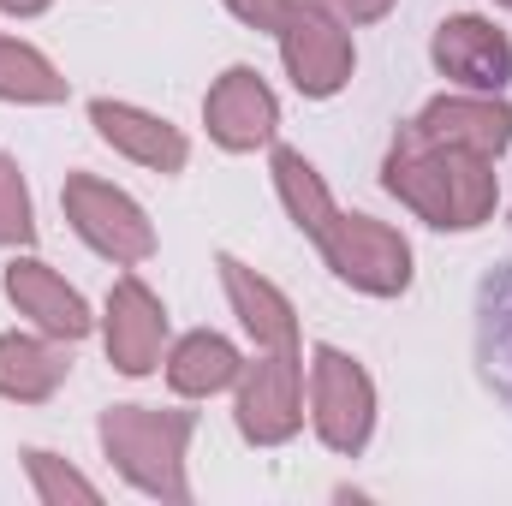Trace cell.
I'll list each match as a JSON object with an SVG mask.
<instances>
[{
    "mask_svg": "<svg viewBox=\"0 0 512 506\" xmlns=\"http://www.w3.org/2000/svg\"><path fill=\"white\" fill-rule=\"evenodd\" d=\"M382 185L429 227L441 233H471L495 215L501 203V185H495V161L471 155V149H453V143H435L423 137L417 120L399 126L393 149L382 161Z\"/></svg>",
    "mask_w": 512,
    "mask_h": 506,
    "instance_id": "1",
    "label": "cell"
},
{
    "mask_svg": "<svg viewBox=\"0 0 512 506\" xmlns=\"http://www.w3.org/2000/svg\"><path fill=\"white\" fill-rule=\"evenodd\" d=\"M102 453L114 471L155 501H191L185 447L197 435V411H155V405H108L102 411Z\"/></svg>",
    "mask_w": 512,
    "mask_h": 506,
    "instance_id": "2",
    "label": "cell"
},
{
    "mask_svg": "<svg viewBox=\"0 0 512 506\" xmlns=\"http://www.w3.org/2000/svg\"><path fill=\"white\" fill-rule=\"evenodd\" d=\"M310 423L322 435L328 453L358 459L370 447L376 429V381L364 376L358 358H346L340 346H316L310 352Z\"/></svg>",
    "mask_w": 512,
    "mask_h": 506,
    "instance_id": "3",
    "label": "cell"
},
{
    "mask_svg": "<svg viewBox=\"0 0 512 506\" xmlns=\"http://www.w3.org/2000/svg\"><path fill=\"white\" fill-rule=\"evenodd\" d=\"M274 36H280V60H286V78L298 84V96L328 102L352 84V66H358L352 36L322 0H292Z\"/></svg>",
    "mask_w": 512,
    "mask_h": 506,
    "instance_id": "4",
    "label": "cell"
},
{
    "mask_svg": "<svg viewBox=\"0 0 512 506\" xmlns=\"http://www.w3.org/2000/svg\"><path fill=\"white\" fill-rule=\"evenodd\" d=\"M60 203H66L72 233H78L96 256H108V262H120V268H137V262L155 256V227H149V215L131 203L126 191H114L108 179L72 173V179L60 185Z\"/></svg>",
    "mask_w": 512,
    "mask_h": 506,
    "instance_id": "5",
    "label": "cell"
},
{
    "mask_svg": "<svg viewBox=\"0 0 512 506\" xmlns=\"http://www.w3.org/2000/svg\"><path fill=\"white\" fill-rule=\"evenodd\" d=\"M316 251L346 286H358L370 298H399L411 286V245L376 215H346L340 209L328 221V233L316 239Z\"/></svg>",
    "mask_w": 512,
    "mask_h": 506,
    "instance_id": "6",
    "label": "cell"
},
{
    "mask_svg": "<svg viewBox=\"0 0 512 506\" xmlns=\"http://www.w3.org/2000/svg\"><path fill=\"white\" fill-rule=\"evenodd\" d=\"M239 435L256 447H280L304 423V358L298 346L256 352V364L239 370Z\"/></svg>",
    "mask_w": 512,
    "mask_h": 506,
    "instance_id": "7",
    "label": "cell"
},
{
    "mask_svg": "<svg viewBox=\"0 0 512 506\" xmlns=\"http://www.w3.org/2000/svg\"><path fill=\"white\" fill-rule=\"evenodd\" d=\"M203 126H209V137H215L221 149L245 155V149L274 143V131H280V102H274V90L262 84L256 66H227V72L215 78V90L203 96Z\"/></svg>",
    "mask_w": 512,
    "mask_h": 506,
    "instance_id": "8",
    "label": "cell"
},
{
    "mask_svg": "<svg viewBox=\"0 0 512 506\" xmlns=\"http://www.w3.org/2000/svg\"><path fill=\"white\" fill-rule=\"evenodd\" d=\"M102 346H108V364H114L120 376H149V370L161 364V346H167V310H161V298H155L137 274H120L114 292H108Z\"/></svg>",
    "mask_w": 512,
    "mask_h": 506,
    "instance_id": "9",
    "label": "cell"
},
{
    "mask_svg": "<svg viewBox=\"0 0 512 506\" xmlns=\"http://www.w3.org/2000/svg\"><path fill=\"white\" fill-rule=\"evenodd\" d=\"M429 54H435V72H441V78H453V84H465V90L495 96V90H507V84H512V42H507V30H495V24H489V18H477V12L441 18V30H435Z\"/></svg>",
    "mask_w": 512,
    "mask_h": 506,
    "instance_id": "10",
    "label": "cell"
},
{
    "mask_svg": "<svg viewBox=\"0 0 512 506\" xmlns=\"http://www.w3.org/2000/svg\"><path fill=\"white\" fill-rule=\"evenodd\" d=\"M6 298L18 304V316H30L42 334H54V340H66V346L96 328L90 304H84L48 262H36V256H12V262H6Z\"/></svg>",
    "mask_w": 512,
    "mask_h": 506,
    "instance_id": "11",
    "label": "cell"
},
{
    "mask_svg": "<svg viewBox=\"0 0 512 506\" xmlns=\"http://www.w3.org/2000/svg\"><path fill=\"white\" fill-rule=\"evenodd\" d=\"M417 131L435 137V143H453V149H471L483 161H501V149L512 143V108L471 90V96H435L423 114H417Z\"/></svg>",
    "mask_w": 512,
    "mask_h": 506,
    "instance_id": "12",
    "label": "cell"
},
{
    "mask_svg": "<svg viewBox=\"0 0 512 506\" xmlns=\"http://www.w3.org/2000/svg\"><path fill=\"white\" fill-rule=\"evenodd\" d=\"M90 126L102 131V143H114L120 155H131L137 167H149V173H179L185 161H191V143H185V131L167 126V120H155V114H143V108H131V102H90Z\"/></svg>",
    "mask_w": 512,
    "mask_h": 506,
    "instance_id": "13",
    "label": "cell"
},
{
    "mask_svg": "<svg viewBox=\"0 0 512 506\" xmlns=\"http://www.w3.org/2000/svg\"><path fill=\"white\" fill-rule=\"evenodd\" d=\"M215 268H221V286H227V298H233V316L245 322V334L256 340V352L298 346V310H292V298H286L274 280H262V274L245 268L239 256H221Z\"/></svg>",
    "mask_w": 512,
    "mask_h": 506,
    "instance_id": "14",
    "label": "cell"
},
{
    "mask_svg": "<svg viewBox=\"0 0 512 506\" xmlns=\"http://www.w3.org/2000/svg\"><path fill=\"white\" fill-rule=\"evenodd\" d=\"M72 376V358H66V340L54 334H0V399H18V405H42L60 381Z\"/></svg>",
    "mask_w": 512,
    "mask_h": 506,
    "instance_id": "15",
    "label": "cell"
},
{
    "mask_svg": "<svg viewBox=\"0 0 512 506\" xmlns=\"http://www.w3.org/2000/svg\"><path fill=\"white\" fill-rule=\"evenodd\" d=\"M239 370H245L239 346L203 328V334H185V340L173 346V358H167V387H173V393H185V399H209V393L233 387Z\"/></svg>",
    "mask_w": 512,
    "mask_h": 506,
    "instance_id": "16",
    "label": "cell"
},
{
    "mask_svg": "<svg viewBox=\"0 0 512 506\" xmlns=\"http://www.w3.org/2000/svg\"><path fill=\"white\" fill-rule=\"evenodd\" d=\"M274 191H280V203H286V215L298 221V233L316 245L322 233H328V221L340 215V203L328 197V185H322V173L298 155V149H274Z\"/></svg>",
    "mask_w": 512,
    "mask_h": 506,
    "instance_id": "17",
    "label": "cell"
},
{
    "mask_svg": "<svg viewBox=\"0 0 512 506\" xmlns=\"http://www.w3.org/2000/svg\"><path fill=\"white\" fill-rule=\"evenodd\" d=\"M0 102H66V78L18 36H0Z\"/></svg>",
    "mask_w": 512,
    "mask_h": 506,
    "instance_id": "18",
    "label": "cell"
},
{
    "mask_svg": "<svg viewBox=\"0 0 512 506\" xmlns=\"http://www.w3.org/2000/svg\"><path fill=\"white\" fill-rule=\"evenodd\" d=\"M24 471H30L36 495H42L48 506H96L102 501V489H96L90 477H78L66 459H54V453H42V447L24 453Z\"/></svg>",
    "mask_w": 512,
    "mask_h": 506,
    "instance_id": "19",
    "label": "cell"
},
{
    "mask_svg": "<svg viewBox=\"0 0 512 506\" xmlns=\"http://www.w3.org/2000/svg\"><path fill=\"white\" fill-rule=\"evenodd\" d=\"M36 239V209H30V185L18 173V161L0 149V245H30Z\"/></svg>",
    "mask_w": 512,
    "mask_h": 506,
    "instance_id": "20",
    "label": "cell"
},
{
    "mask_svg": "<svg viewBox=\"0 0 512 506\" xmlns=\"http://www.w3.org/2000/svg\"><path fill=\"white\" fill-rule=\"evenodd\" d=\"M483 358H489V376L512 393V304L501 298L483 304Z\"/></svg>",
    "mask_w": 512,
    "mask_h": 506,
    "instance_id": "21",
    "label": "cell"
},
{
    "mask_svg": "<svg viewBox=\"0 0 512 506\" xmlns=\"http://www.w3.org/2000/svg\"><path fill=\"white\" fill-rule=\"evenodd\" d=\"M286 6H292V0H227V12H233L239 24H251V30H280Z\"/></svg>",
    "mask_w": 512,
    "mask_h": 506,
    "instance_id": "22",
    "label": "cell"
},
{
    "mask_svg": "<svg viewBox=\"0 0 512 506\" xmlns=\"http://www.w3.org/2000/svg\"><path fill=\"white\" fill-rule=\"evenodd\" d=\"M340 24H376V18H387L393 12V0H322Z\"/></svg>",
    "mask_w": 512,
    "mask_h": 506,
    "instance_id": "23",
    "label": "cell"
},
{
    "mask_svg": "<svg viewBox=\"0 0 512 506\" xmlns=\"http://www.w3.org/2000/svg\"><path fill=\"white\" fill-rule=\"evenodd\" d=\"M54 0H0V12H12V18H36V12H48Z\"/></svg>",
    "mask_w": 512,
    "mask_h": 506,
    "instance_id": "24",
    "label": "cell"
},
{
    "mask_svg": "<svg viewBox=\"0 0 512 506\" xmlns=\"http://www.w3.org/2000/svg\"><path fill=\"white\" fill-rule=\"evenodd\" d=\"M495 6H512V0H495Z\"/></svg>",
    "mask_w": 512,
    "mask_h": 506,
    "instance_id": "25",
    "label": "cell"
}]
</instances>
